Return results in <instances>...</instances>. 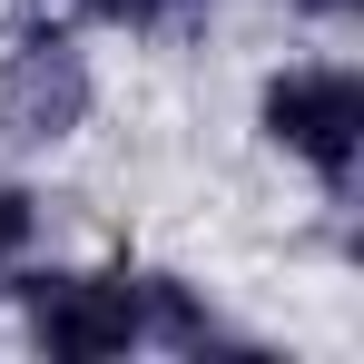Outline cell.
<instances>
[{
    "label": "cell",
    "mask_w": 364,
    "mask_h": 364,
    "mask_svg": "<svg viewBox=\"0 0 364 364\" xmlns=\"http://www.w3.org/2000/svg\"><path fill=\"white\" fill-rule=\"evenodd\" d=\"M296 10H315V20H345V10H355V0H296Z\"/></svg>",
    "instance_id": "6"
},
{
    "label": "cell",
    "mask_w": 364,
    "mask_h": 364,
    "mask_svg": "<svg viewBox=\"0 0 364 364\" xmlns=\"http://www.w3.org/2000/svg\"><path fill=\"white\" fill-rule=\"evenodd\" d=\"M89 20H119V30H158V20H178V10H197V0H79Z\"/></svg>",
    "instance_id": "5"
},
{
    "label": "cell",
    "mask_w": 364,
    "mask_h": 364,
    "mask_svg": "<svg viewBox=\"0 0 364 364\" xmlns=\"http://www.w3.org/2000/svg\"><path fill=\"white\" fill-rule=\"evenodd\" d=\"M30 227H40L30 187H10V178H0V266H20V246H30Z\"/></svg>",
    "instance_id": "4"
},
{
    "label": "cell",
    "mask_w": 364,
    "mask_h": 364,
    "mask_svg": "<svg viewBox=\"0 0 364 364\" xmlns=\"http://www.w3.org/2000/svg\"><path fill=\"white\" fill-rule=\"evenodd\" d=\"M20 325H30L40 355H69V364H109V355H138V345H168V355L237 345L197 286L138 276V266H50V276H20Z\"/></svg>",
    "instance_id": "1"
},
{
    "label": "cell",
    "mask_w": 364,
    "mask_h": 364,
    "mask_svg": "<svg viewBox=\"0 0 364 364\" xmlns=\"http://www.w3.org/2000/svg\"><path fill=\"white\" fill-rule=\"evenodd\" d=\"M89 99H99L89 50L69 40L60 20H30L10 40V60H0V128L30 138V148H50V138H69V128L89 119Z\"/></svg>",
    "instance_id": "3"
},
{
    "label": "cell",
    "mask_w": 364,
    "mask_h": 364,
    "mask_svg": "<svg viewBox=\"0 0 364 364\" xmlns=\"http://www.w3.org/2000/svg\"><path fill=\"white\" fill-rule=\"evenodd\" d=\"M256 128L266 148H286L325 197L355 187V158H364V79L345 60H296L256 89Z\"/></svg>",
    "instance_id": "2"
}]
</instances>
